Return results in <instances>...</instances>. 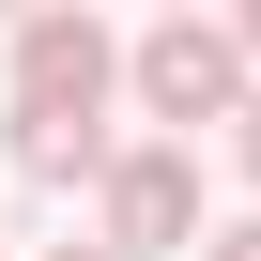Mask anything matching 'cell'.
<instances>
[{
	"mask_svg": "<svg viewBox=\"0 0 261 261\" xmlns=\"http://www.w3.org/2000/svg\"><path fill=\"white\" fill-rule=\"evenodd\" d=\"M200 261H261V215H215V230H200Z\"/></svg>",
	"mask_w": 261,
	"mask_h": 261,
	"instance_id": "obj_6",
	"label": "cell"
},
{
	"mask_svg": "<svg viewBox=\"0 0 261 261\" xmlns=\"http://www.w3.org/2000/svg\"><path fill=\"white\" fill-rule=\"evenodd\" d=\"M46 261H108V246H46Z\"/></svg>",
	"mask_w": 261,
	"mask_h": 261,
	"instance_id": "obj_8",
	"label": "cell"
},
{
	"mask_svg": "<svg viewBox=\"0 0 261 261\" xmlns=\"http://www.w3.org/2000/svg\"><path fill=\"white\" fill-rule=\"evenodd\" d=\"M16 169L31 185H108V123H16Z\"/></svg>",
	"mask_w": 261,
	"mask_h": 261,
	"instance_id": "obj_4",
	"label": "cell"
},
{
	"mask_svg": "<svg viewBox=\"0 0 261 261\" xmlns=\"http://www.w3.org/2000/svg\"><path fill=\"white\" fill-rule=\"evenodd\" d=\"M230 46H246V77H261V0H246V16H230Z\"/></svg>",
	"mask_w": 261,
	"mask_h": 261,
	"instance_id": "obj_7",
	"label": "cell"
},
{
	"mask_svg": "<svg viewBox=\"0 0 261 261\" xmlns=\"http://www.w3.org/2000/svg\"><path fill=\"white\" fill-rule=\"evenodd\" d=\"M108 92H123L108 16H31L16 31V123H108Z\"/></svg>",
	"mask_w": 261,
	"mask_h": 261,
	"instance_id": "obj_3",
	"label": "cell"
},
{
	"mask_svg": "<svg viewBox=\"0 0 261 261\" xmlns=\"http://www.w3.org/2000/svg\"><path fill=\"white\" fill-rule=\"evenodd\" d=\"M123 92H139L169 139L230 123V108H246V46H230V16H154L139 46H123Z\"/></svg>",
	"mask_w": 261,
	"mask_h": 261,
	"instance_id": "obj_1",
	"label": "cell"
},
{
	"mask_svg": "<svg viewBox=\"0 0 261 261\" xmlns=\"http://www.w3.org/2000/svg\"><path fill=\"white\" fill-rule=\"evenodd\" d=\"M230 169L261 185V77H246V108H230Z\"/></svg>",
	"mask_w": 261,
	"mask_h": 261,
	"instance_id": "obj_5",
	"label": "cell"
},
{
	"mask_svg": "<svg viewBox=\"0 0 261 261\" xmlns=\"http://www.w3.org/2000/svg\"><path fill=\"white\" fill-rule=\"evenodd\" d=\"M92 246H108V261H169V246H200V154H185V139L108 154V185H92Z\"/></svg>",
	"mask_w": 261,
	"mask_h": 261,
	"instance_id": "obj_2",
	"label": "cell"
}]
</instances>
